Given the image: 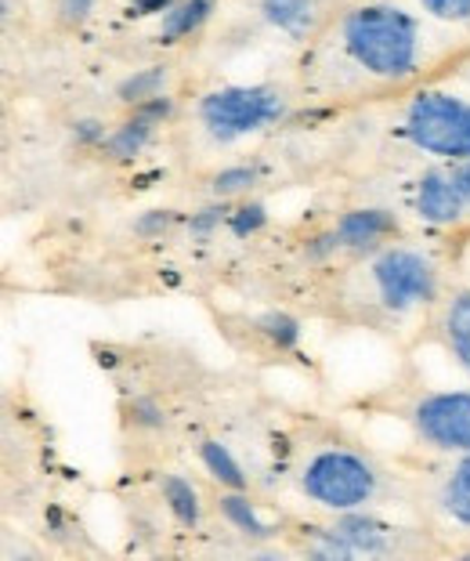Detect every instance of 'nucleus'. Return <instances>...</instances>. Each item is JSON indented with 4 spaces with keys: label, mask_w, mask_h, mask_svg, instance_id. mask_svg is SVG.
I'll return each mask as SVG.
<instances>
[{
    "label": "nucleus",
    "mask_w": 470,
    "mask_h": 561,
    "mask_svg": "<svg viewBox=\"0 0 470 561\" xmlns=\"http://www.w3.org/2000/svg\"><path fill=\"white\" fill-rule=\"evenodd\" d=\"M221 221H228V207H225V203H221V207L199 210L196 218H192V232H196V236H210Z\"/></svg>",
    "instance_id": "nucleus-23"
},
{
    "label": "nucleus",
    "mask_w": 470,
    "mask_h": 561,
    "mask_svg": "<svg viewBox=\"0 0 470 561\" xmlns=\"http://www.w3.org/2000/svg\"><path fill=\"white\" fill-rule=\"evenodd\" d=\"M445 337L463 369H470V290L460 294L445 312Z\"/></svg>",
    "instance_id": "nucleus-13"
},
{
    "label": "nucleus",
    "mask_w": 470,
    "mask_h": 561,
    "mask_svg": "<svg viewBox=\"0 0 470 561\" xmlns=\"http://www.w3.org/2000/svg\"><path fill=\"white\" fill-rule=\"evenodd\" d=\"M177 4V0H130V15H167V11H171Z\"/></svg>",
    "instance_id": "nucleus-24"
},
{
    "label": "nucleus",
    "mask_w": 470,
    "mask_h": 561,
    "mask_svg": "<svg viewBox=\"0 0 470 561\" xmlns=\"http://www.w3.org/2000/svg\"><path fill=\"white\" fill-rule=\"evenodd\" d=\"M163 500H167V507L174 511V518L181 525H196L199 522V496H196V489H192V482L177 479V474L163 479Z\"/></svg>",
    "instance_id": "nucleus-15"
},
{
    "label": "nucleus",
    "mask_w": 470,
    "mask_h": 561,
    "mask_svg": "<svg viewBox=\"0 0 470 561\" xmlns=\"http://www.w3.org/2000/svg\"><path fill=\"white\" fill-rule=\"evenodd\" d=\"M253 182H257V171H253V167H228V171L214 178V193L236 196V193H247Z\"/></svg>",
    "instance_id": "nucleus-20"
},
{
    "label": "nucleus",
    "mask_w": 470,
    "mask_h": 561,
    "mask_svg": "<svg viewBox=\"0 0 470 561\" xmlns=\"http://www.w3.org/2000/svg\"><path fill=\"white\" fill-rule=\"evenodd\" d=\"M420 4L442 22H470V0H420Z\"/></svg>",
    "instance_id": "nucleus-21"
},
{
    "label": "nucleus",
    "mask_w": 470,
    "mask_h": 561,
    "mask_svg": "<svg viewBox=\"0 0 470 561\" xmlns=\"http://www.w3.org/2000/svg\"><path fill=\"white\" fill-rule=\"evenodd\" d=\"M199 116L214 138L232 141L279 121L283 99L272 88H221L203 99Z\"/></svg>",
    "instance_id": "nucleus-4"
},
{
    "label": "nucleus",
    "mask_w": 470,
    "mask_h": 561,
    "mask_svg": "<svg viewBox=\"0 0 470 561\" xmlns=\"http://www.w3.org/2000/svg\"><path fill=\"white\" fill-rule=\"evenodd\" d=\"M442 504L456 522L470 525V457L456 463V471L449 474V482L442 489Z\"/></svg>",
    "instance_id": "nucleus-14"
},
{
    "label": "nucleus",
    "mask_w": 470,
    "mask_h": 561,
    "mask_svg": "<svg viewBox=\"0 0 470 561\" xmlns=\"http://www.w3.org/2000/svg\"><path fill=\"white\" fill-rule=\"evenodd\" d=\"M221 511H225V518L232 522L236 529H243L247 536H272V529L257 518V511H253V504H250L247 496H239V493L225 496L221 500Z\"/></svg>",
    "instance_id": "nucleus-18"
},
{
    "label": "nucleus",
    "mask_w": 470,
    "mask_h": 561,
    "mask_svg": "<svg viewBox=\"0 0 470 561\" xmlns=\"http://www.w3.org/2000/svg\"><path fill=\"white\" fill-rule=\"evenodd\" d=\"M91 8H94V0H62V19L69 26H77V22L91 15Z\"/></svg>",
    "instance_id": "nucleus-25"
},
{
    "label": "nucleus",
    "mask_w": 470,
    "mask_h": 561,
    "mask_svg": "<svg viewBox=\"0 0 470 561\" xmlns=\"http://www.w3.org/2000/svg\"><path fill=\"white\" fill-rule=\"evenodd\" d=\"M171 221H174L171 214H156V218H145V221H138V232L149 236V232H156V229H167V225H171Z\"/></svg>",
    "instance_id": "nucleus-28"
},
{
    "label": "nucleus",
    "mask_w": 470,
    "mask_h": 561,
    "mask_svg": "<svg viewBox=\"0 0 470 561\" xmlns=\"http://www.w3.org/2000/svg\"><path fill=\"white\" fill-rule=\"evenodd\" d=\"M167 88V69L163 66H152V69H141V73L127 77L124 83H119V99L130 102V105H141L156 99V94H163Z\"/></svg>",
    "instance_id": "nucleus-17"
},
{
    "label": "nucleus",
    "mask_w": 470,
    "mask_h": 561,
    "mask_svg": "<svg viewBox=\"0 0 470 561\" xmlns=\"http://www.w3.org/2000/svg\"><path fill=\"white\" fill-rule=\"evenodd\" d=\"M264 19L289 37H308L316 26V0H261Z\"/></svg>",
    "instance_id": "nucleus-11"
},
{
    "label": "nucleus",
    "mask_w": 470,
    "mask_h": 561,
    "mask_svg": "<svg viewBox=\"0 0 470 561\" xmlns=\"http://www.w3.org/2000/svg\"><path fill=\"white\" fill-rule=\"evenodd\" d=\"M228 229H232L236 236H250V232H257L261 225H264V207L261 203H250V207H239L228 214Z\"/></svg>",
    "instance_id": "nucleus-22"
},
{
    "label": "nucleus",
    "mask_w": 470,
    "mask_h": 561,
    "mask_svg": "<svg viewBox=\"0 0 470 561\" xmlns=\"http://www.w3.org/2000/svg\"><path fill=\"white\" fill-rule=\"evenodd\" d=\"M77 138L80 141H105V130L99 121H80L77 124Z\"/></svg>",
    "instance_id": "nucleus-27"
},
{
    "label": "nucleus",
    "mask_w": 470,
    "mask_h": 561,
    "mask_svg": "<svg viewBox=\"0 0 470 561\" xmlns=\"http://www.w3.org/2000/svg\"><path fill=\"white\" fill-rule=\"evenodd\" d=\"M336 533L344 536V543L352 547L355 554H383L391 543L388 525L372 515H358V511H347V515L336 522Z\"/></svg>",
    "instance_id": "nucleus-10"
},
{
    "label": "nucleus",
    "mask_w": 470,
    "mask_h": 561,
    "mask_svg": "<svg viewBox=\"0 0 470 561\" xmlns=\"http://www.w3.org/2000/svg\"><path fill=\"white\" fill-rule=\"evenodd\" d=\"M167 113H171V99H167V94H156V99L135 105V116H130V121H127L124 127H116L113 135H108V138L102 141L105 152H108L113 160H130V157H138V152L145 149V141L152 138L156 124H160Z\"/></svg>",
    "instance_id": "nucleus-8"
},
{
    "label": "nucleus",
    "mask_w": 470,
    "mask_h": 561,
    "mask_svg": "<svg viewBox=\"0 0 470 561\" xmlns=\"http://www.w3.org/2000/svg\"><path fill=\"white\" fill-rule=\"evenodd\" d=\"M300 485H305V493L322 507L355 511L362 504H369L372 493H377V474H372L369 463L355 457V453L325 449L308 463Z\"/></svg>",
    "instance_id": "nucleus-3"
},
{
    "label": "nucleus",
    "mask_w": 470,
    "mask_h": 561,
    "mask_svg": "<svg viewBox=\"0 0 470 561\" xmlns=\"http://www.w3.org/2000/svg\"><path fill=\"white\" fill-rule=\"evenodd\" d=\"M336 240H341V247H377L383 243L388 236L398 232V221H394V214L391 210H377V207H369V210H352V214H344L341 221H336Z\"/></svg>",
    "instance_id": "nucleus-9"
},
{
    "label": "nucleus",
    "mask_w": 470,
    "mask_h": 561,
    "mask_svg": "<svg viewBox=\"0 0 470 561\" xmlns=\"http://www.w3.org/2000/svg\"><path fill=\"white\" fill-rule=\"evenodd\" d=\"M416 432L431 446L470 453V391H442L416 405Z\"/></svg>",
    "instance_id": "nucleus-6"
},
{
    "label": "nucleus",
    "mask_w": 470,
    "mask_h": 561,
    "mask_svg": "<svg viewBox=\"0 0 470 561\" xmlns=\"http://www.w3.org/2000/svg\"><path fill=\"white\" fill-rule=\"evenodd\" d=\"M405 138L442 160H470V102L445 91H420L409 102Z\"/></svg>",
    "instance_id": "nucleus-2"
},
{
    "label": "nucleus",
    "mask_w": 470,
    "mask_h": 561,
    "mask_svg": "<svg viewBox=\"0 0 470 561\" xmlns=\"http://www.w3.org/2000/svg\"><path fill=\"white\" fill-rule=\"evenodd\" d=\"M372 283H377L383 308H391V312H409L416 305H427L434 290H438L434 265L416 250H388V254H380L377 265H372Z\"/></svg>",
    "instance_id": "nucleus-5"
},
{
    "label": "nucleus",
    "mask_w": 470,
    "mask_h": 561,
    "mask_svg": "<svg viewBox=\"0 0 470 561\" xmlns=\"http://www.w3.org/2000/svg\"><path fill=\"white\" fill-rule=\"evenodd\" d=\"M210 11H214V0H177L163 15V30H160L163 44H174L181 37H188V33H196L203 22L210 19Z\"/></svg>",
    "instance_id": "nucleus-12"
},
{
    "label": "nucleus",
    "mask_w": 470,
    "mask_h": 561,
    "mask_svg": "<svg viewBox=\"0 0 470 561\" xmlns=\"http://www.w3.org/2000/svg\"><path fill=\"white\" fill-rule=\"evenodd\" d=\"M135 421H138V424H149V427H156V424H163V413L156 410L152 402H135Z\"/></svg>",
    "instance_id": "nucleus-26"
},
{
    "label": "nucleus",
    "mask_w": 470,
    "mask_h": 561,
    "mask_svg": "<svg viewBox=\"0 0 470 561\" xmlns=\"http://www.w3.org/2000/svg\"><path fill=\"white\" fill-rule=\"evenodd\" d=\"M261 333L268 337L272 344H279V348H294V344L300 341V322L294 316H286V312H268V316H261Z\"/></svg>",
    "instance_id": "nucleus-19"
},
{
    "label": "nucleus",
    "mask_w": 470,
    "mask_h": 561,
    "mask_svg": "<svg viewBox=\"0 0 470 561\" xmlns=\"http://www.w3.org/2000/svg\"><path fill=\"white\" fill-rule=\"evenodd\" d=\"M344 47L366 73L402 80L416 69L420 33L402 8L366 4L344 19Z\"/></svg>",
    "instance_id": "nucleus-1"
},
{
    "label": "nucleus",
    "mask_w": 470,
    "mask_h": 561,
    "mask_svg": "<svg viewBox=\"0 0 470 561\" xmlns=\"http://www.w3.org/2000/svg\"><path fill=\"white\" fill-rule=\"evenodd\" d=\"M456 178H460V185H463V193L470 196V160L460 167V174H456Z\"/></svg>",
    "instance_id": "nucleus-29"
},
{
    "label": "nucleus",
    "mask_w": 470,
    "mask_h": 561,
    "mask_svg": "<svg viewBox=\"0 0 470 561\" xmlns=\"http://www.w3.org/2000/svg\"><path fill=\"white\" fill-rule=\"evenodd\" d=\"M467 193L456 174H442V171H427L416 182V214L431 225H452L463 218L467 207Z\"/></svg>",
    "instance_id": "nucleus-7"
},
{
    "label": "nucleus",
    "mask_w": 470,
    "mask_h": 561,
    "mask_svg": "<svg viewBox=\"0 0 470 561\" xmlns=\"http://www.w3.org/2000/svg\"><path fill=\"white\" fill-rule=\"evenodd\" d=\"M203 463H207V471L214 474L217 482H225V485H232V489L247 485L243 468H239L236 457L221 446V442H203Z\"/></svg>",
    "instance_id": "nucleus-16"
}]
</instances>
